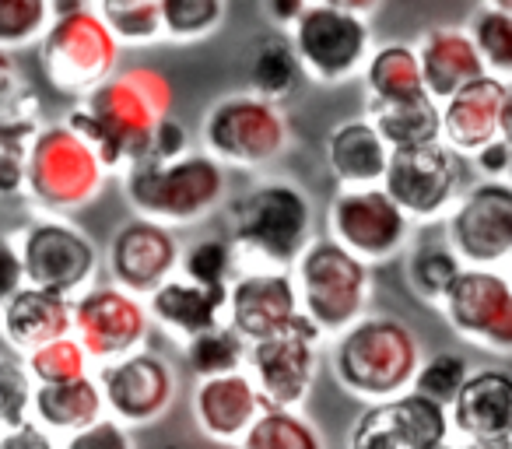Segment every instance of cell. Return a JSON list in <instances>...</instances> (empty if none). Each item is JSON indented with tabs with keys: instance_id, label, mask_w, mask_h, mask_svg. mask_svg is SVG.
I'll list each match as a JSON object with an SVG mask.
<instances>
[{
	"instance_id": "bcb514c9",
	"label": "cell",
	"mask_w": 512,
	"mask_h": 449,
	"mask_svg": "<svg viewBox=\"0 0 512 449\" xmlns=\"http://www.w3.org/2000/svg\"><path fill=\"white\" fill-rule=\"evenodd\" d=\"M25 99H29V85L18 71V60L0 50V116L25 113Z\"/></svg>"
},
{
	"instance_id": "f6af8a7d",
	"label": "cell",
	"mask_w": 512,
	"mask_h": 449,
	"mask_svg": "<svg viewBox=\"0 0 512 449\" xmlns=\"http://www.w3.org/2000/svg\"><path fill=\"white\" fill-rule=\"evenodd\" d=\"M29 285L25 281V264L22 253H18V243L8 236H0V313L15 302V295Z\"/></svg>"
},
{
	"instance_id": "4dcf8cb0",
	"label": "cell",
	"mask_w": 512,
	"mask_h": 449,
	"mask_svg": "<svg viewBox=\"0 0 512 449\" xmlns=\"http://www.w3.org/2000/svg\"><path fill=\"white\" fill-rule=\"evenodd\" d=\"M302 81H306V71H302L299 57H295L292 39L264 36L256 43L253 57H249V92L256 99L281 106V102L299 92Z\"/></svg>"
},
{
	"instance_id": "3957f363",
	"label": "cell",
	"mask_w": 512,
	"mask_h": 449,
	"mask_svg": "<svg viewBox=\"0 0 512 449\" xmlns=\"http://www.w3.org/2000/svg\"><path fill=\"white\" fill-rule=\"evenodd\" d=\"M334 379L351 397L386 404L411 393L421 369V344L397 316H365L334 341Z\"/></svg>"
},
{
	"instance_id": "83f0119b",
	"label": "cell",
	"mask_w": 512,
	"mask_h": 449,
	"mask_svg": "<svg viewBox=\"0 0 512 449\" xmlns=\"http://www.w3.org/2000/svg\"><path fill=\"white\" fill-rule=\"evenodd\" d=\"M362 81H365V109L400 106V102H414L421 95H428L425 78H421L418 50L411 43L376 46L362 71Z\"/></svg>"
},
{
	"instance_id": "ab89813d",
	"label": "cell",
	"mask_w": 512,
	"mask_h": 449,
	"mask_svg": "<svg viewBox=\"0 0 512 449\" xmlns=\"http://www.w3.org/2000/svg\"><path fill=\"white\" fill-rule=\"evenodd\" d=\"M88 362H92V358L85 355L78 337H64V341H53V344H46V348L32 351V355H25V369H29L36 386H60V383H74V379L92 376Z\"/></svg>"
},
{
	"instance_id": "1f68e13d",
	"label": "cell",
	"mask_w": 512,
	"mask_h": 449,
	"mask_svg": "<svg viewBox=\"0 0 512 449\" xmlns=\"http://www.w3.org/2000/svg\"><path fill=\"white\" fill-rule=\"evenodd\" d=\"M463 271L467 267H463V260L456 257L449 243H425L418 250H411V257H407V285H411V292L421 302L439 309Z\"/></svg>"
},
{
	"instance_id": "2e32d148",
	"label": "cell",
	"mask_w": 512,
	"mask_h": 449,
	"mask_svg": "<svg viewBox=\"0 0 512 449\" xmlns=\"http://www.w3.org/2000/svg\"><path fill=\"white\" fill-rule=\"evenodd\" d=\"M442 316L463 341L512 355V285L505 274L467 267L442 302Z\"/></svg>"
},
{
	"instance_id": "f1b7e54d",
	"label": "cell",
	"mask_w": 512,
	"mask_h": 449,
	"mask_svg": "<svg viewBox=\"0 0 512 449\" xmlns=\"http://www.w3.org/2000/svg\"><path fill=\"white\" fill-rule=\"evenodd\" d=\"M102 418H106V397H102L95 376L60 386H36L32 421L43 425L50 435H74Z\"/></svg>"
},
{
	"instance_id": "8d00e7d4",
	"label": "cell",
	"mask_w": 512,
	"mask_h": 449,
	"mask_svg": "<svg viewBox=\"0 0 512 449\" xmlns=\"http://www.w3.org/2000/svg\"><path fill=\"white\" fill-rule=\"evenodd\" d=\"M179 274H183L186 281H193V285H204V288H232V281L242 274L239 253L228 243V236H207L183 250Z\"/></svg>"
},
{
	"instance_id": "ba28073f",
	"label": "cell",
	"mask_w": 512,
	"mask_h": 449,
	"mask_svg": "<svg viewBox=\"0 0 512 449\" xmlns=\"http://www.w3.org/2000/svg\"><path fill=\"white\" fill-rule=\"evenodd\" d=\"M372 4H344L320 0L306 4L302 18L292 25V50L313 85H344L358 78L372 57Z\"/></svg>"
},
{
	"instance_id": "60d3db41",
	"label": "cell",
	"mask_w": 512,
	"mask_h": 449,
	"mask_svg": "<svg viewBox=\"0 0 512 449\" xmlns=\"http://www.w3.org/2000/svg\"><path fill=\"white\" fill-rule=\"evenodd\" d=\"M53 4L46 0H0V50L15 53L46 36Z\"/></svg>"
},
{
	"instance_id": "d590c367",
	"label": "cell",
	"mask_w": 512,
	"mask_h": 449,
	"mask_svg": "<svg viewBox=\"0 0 512 449\" xmlns=\"http://www.w3.org/2000/svg\"><path fill=\"white\" fill-rule=\"evenodd\" d=\"M95 8L120 46H151L165 39L162 0H99Z\"/></svg>"
},
{
	"instance_id": "603a6c76",
	"label": "cell",
	"mask_w": 512,
	"mask_h": 449,
	"mask_svg": "<svg viewBox=\"0 0 512 449\" xmlns=\"http://www.w3.org/2000/svg\"><path fill=\"white\" fill-rule=\"evenodd\" d=\"M414 50H418L425 92L439 106H446L453 95H460L474 81L488 78V67H484L481 53L463 25H435L418 39Z\"/></svg>"
},
{
	"instance_id": "277c9868",
	"label": "cell",
	"mask_w": 512,
	"mask_h": 449,
	"mask_svg": "<svg viewBox=\"0 0 512 449\" xmlns=\"http://www.w3.org/2000/svg\"><path fill=\"white\" fill-rule=\"evenodd\" d=\"M225 165L207 151H190L176 162L141 158L123 172L127 204L134 218L158 221L165 229L193 225L225 200Z\"/></svg>"
},
{
	"instance_id": "ffe728a7",
	"label": "cell",
	"mask_w": 512,
	"mask_h": 449,
	"mask_svg": "<svg viewBox=\"0 0 512 449\" xmlns=\"http://www.w3.org/2000/svg\"><path fill=\"white\" fill-rule=\"evenodd\" d=\"M302 320L292 271H242L228 288V327L246 344L288 334Z\"/></svg>"
},
{
	"instance_id": "484cf974",
	"label": "cell",
	"mask_w": 512,
	"mask_h": 449,
	"mask_svg": "<svg viewBox=\"0 0 512 449\" xmlns=\"http://www.w3.org/2000/svg\"><path fill=\"white\" fill-rule=\"evenodd\" d=\"M148 313L186 348L200 334L228 323V288H204L176 274L148 299Z\"/></svg>"
},
{
	"instance_id": "836d02e7",
	"label": "cell",
	"mask_w": 512,
	"mask_h": 449,
	"mask_svg": "<svg viewBox=\"0 0 512 449\" xmlns=\"http://www.w3.org/2000/svg\"><path fill=\"white\" fill-rule=\"evenodd\" d=\"M239 449H327V442L302 411L267 407L239 442Z\"/></svg>"
},
{
	"instance_id": "7bdbcfd3",
	"label": "cell",
	"mask_w": 512,
	"mask_h": 449,
	"mask_svg": "<svg viewBox=\"0 0 512 449\" xmlns=\"http://www.w3.org/2000/svg\"><path fill=\"white\" fill-rule=\"evenodd\" d=\"M32 397H36V383H32L25 362L0 355V432L29 425Z\"/></svg>"
},
{
	"instance_id": "ac0fdd59",
	"label": "cell",
	"mask_w": 512,
	"mask_h": 449,
	"mask_svg": "<svg viewBox=\"0 0 512 449\" xmlns=\"http://www.w3.org/2000/svg\"><path fill=\"white\" fill-rule=\"evenodd\" d=\"M95 383L106 397V411L127 428L151 425L176 400V372L165 358L151 351H137L120 362L99 365Z\"/></svg>"
},
{
	"instance_id": "4fadbf2b",
	"label": "cell",
	"mask_w": 512,
	"mask_h": 449,
	"mask_svg": "<svg viewBox=\"0 0 512 449\" xmlns=\"http://www.w3.org/2000/svg\"><path fill=\"white\" fill-rule=\"evenodd\" d=\"M446 243L463 267L495 271L505 260L512 264V186L491 179L467 186L446 218Z\"/></svg>"
},
{
	"instance_id": "f907efd6",
	"label": "cell",
	"mask_w": 512,
	"mask_h": 449,
	"mask_svg": "<svg viewBox=\"0 0 512 449\" xmlns=\"http://www.w3.org/2000/svg\"><path fill=\"white\" fill-rule=\"evenodd\" d=\"M498 137L505 144H512V85L505 92V102H502V123H498Z\"/></svg>"
},
{
	"instance_id": "f5cc1de1",
	"label": "cell",
	"mask_w": 512,
	"mask_h": 449,
	"mask_svg": "<svg viewBox=\"0 0 512 449\" xmlns=\"http://www.w3.org/2000/svg\"><path fill=\"white\" fill-rule=\"evenodd\" d=\"M439 449H460V446H453V439H449L446 446H439Z\"/></svg>"
},
{
	"instance_id": "d6986e66",
	"label": "cell",
	"mask_w": 512,
	"mask_h": 449,
	"mask_svg": "<svg viewBox=\"0 0 512 449\" xmlns=\"http://www.w3.org/2000/svg\"><path fill=\"white\" fill-rule=\"evenodd\" d=\"M179 260H183V246H179L176 232L158 225V221H123L109 243L113 285H120L123 292L137 295V299H151L165 281L176 278Z\"/></svg>"
},
{
	"instance_id": "e0dca14e",
	"label": "cell",
	"mask_w": 512,
	"mask_h": 449,
	"mask_svg": "<svg viewBox=\"0 0 512 449\" xmlns=\"http://www.w3.org/2000/svg\"><path fill=\"white\" fill-rule=\"evenodd\" d=\"M449 439L453 421L446 407L411 390L386 404H372L351 428L348 449H439Z\"/></svg>"
},
{
	"instance_id": "e575fe53",
	"label": "cell",
	"mask_w": 512,
	"mask_h": 449,
	"mask_svg": "<svg viewBox=\"0 0 512 449\" xmlns=\"http://www.w3.org/2000/svg\"><path fill=\"white\" fill-rule=\"evenodd\" d=\"M186 362H190L193 376L200 379H218V376H232V372H246L249 362V344L235 334L228 323L200 334L197 341L186 344Z\"/></svg>"
},
{
	"instance_id": "6da1fadb",
	"label": "cell",
	"mask_w": 512,
	"mask_h": 449,
	"mask_svg": "<svg viewBox=\"0 0 512 449\" xmlns=\"http://www.w3.org/2000/svg\"><path fill=\"white\" fill-rule=\"evenodd\" d=\"M169 109V78L155 67H127L78 102L64 123L99 151L109 172H127L134 162L148 158L158 127L169 120Z\"/></svg>"
},
{
	"instance_id": "b9f144b4",
	"label": "cell",
	"mask_w": 512,
	"mask_h": 449,
	"mask_svg": "<svg viewBox=\"0 0 512 449\" xmlns=\"http://www.w3.org/2000/svg\"><path fill=\"white\" fill-rule=\"evenodd\" d=\"M36 130L39 127L25 113L0 116V197H15L25 190V155Z\"/></svg>"
},
{
	"instance_id": "5b68a950",
	"label": "cell",
	"mask_w": 512,
	"mask_h": 449,
	"mask_svg": "<svg viewBox=\"0 0 512 449\" xmlns=\"http://www.w3.org/2000/svg\"><path fill=\"white\" fill-rule=\"evenodd\" d=\"M39 67L57 95L85 102L120 67V43L95 4H53V22L39 39Z\"/></svg>"
},
{
	"instance_id": "4316f807",
	"label": "cell",
	"mask_w": 512,
	"mask_h": 449,
	"mask_svg": "<svg viewBox=\"0 0 512 449\" xmlns=\"http://www.w3.org/2000/svg\"><path fill=\"white\" fill-rule=\"evenodd\" d=\"M0 334L18 355H32L46 344L74 337V302L25 285L15 302L0 313Z\"/></svg>"
},
{
	"instance_id": "ee69618b",
	"label": "cell",
	"mask_w": 512,
	"mask_h": 449,
	"mask_svg": "<svg viewBox=\"0 0 512 449\" xmlns=\"http://www.w3.org/2000/svg\"><path fill=\"white\" fill-rule=\"evenodd\" d=\"M60 449H137L134 446V435L123 421L116 418H102L95 425L81 428V432L67 435L64 446Z\"/></svg>"
},
{
	"instance_id": "9a60e30c",
	"label": "cell",
	"mask_w": 512,
	"mask_h": 449,
	"mask_svg": "<svg viewBox=\"0 0 512 449\" xmlns=\"http://www.w3.org/2000/svg\"><path fill=\"white\" fill-rule=\"evenodd\" d=\"M320 341L323 334L302 316L288 334L249 344L246 372L253 376L256 390H260L267 407L299 411L306 404L316 379V362H320V355H316Z\"/></svg>"
},
{
	"instance_id": "f546056e",
	"label": "cell",
	"mask_w": 512,
	"mask_h": 449,
	"mask_svg": "<svg viewBox=\"0 0 512 449\" xmlns=\"http://www.w3.org/2000/svg\"><path fill=\"white\" fill-rule=\"evenodd\" d=\"M365 116L379 130V137L390 144V151L421 148V144L442 141V106L432 95H421L414 102H400V106L365 109Z\"/></svg>"
},
{
	"instance_id": "d4e9b609",
	"label": "cell",
	"mask_w": 512,
	"mask_h": 449,
	"mask_svg": "<svg viewBox=\"0 0 512 449\" xmlns=\"http://www.w3.org/2000/svg\"><path fill=\"white\" fill-rule=\"evenodd\" d=\"M390 144L379 137L369 116L341 120L327 134V169L341 190H369L383 186L390 169Z\"/></svg>"
},
{
	"instance_id": "52a82bcc",
	"label": "cell",
	"mask_w": 512,
	"mask_h": 449,
	"mask_svg": "<svg viewBox=\"0 0 512 449\" xmlns=\"http://www.w3.org/2000/svg\"><path fill=\"white\" fill-rule=\"evenodd\" d=\"M292 278L299 288L302 316L323 337H341L369 316L365 309L372 299V267L341 250L334 239H313Z\"/></svg>"
},
{
	"instance_id": "cb8c5ba5",
	"label": "cell",
	"mask_w": 512,
	"mask_h": 449,
	"mask_svg": "<svg viewBox=\"0 0 512 449\" xmlns=\"http://www.w3.org/2000/svg\"><path fill=\"white\" fill-rule=\"evenodd\" d=\"M509 85L498 78H481L470 88L442 106V144L453 148L460 158H474L481 148L498 141V123H502V102Z\"/></svg>"
},
{
	"instance_id": "11a10c76",
	"label": "cell",
	"mask_w": 512,
	"mask_h": 449,
	"mask_svg": "<svg viewBox=\"0 0 512 449\" xmlns=\"http://www.w3.org/2000/svg\"><path fill=\"white\" fill-rule=\"evenodd\" d=\"M0 435H4V432H0Z\"/></svg>"
},
{
	"instance_id": "d6a6232c",
	"label": "cell",
	"mask_w": 512,
	"mask_h": 449,
	"mask_svg": "<svg viewBox=\"0 0 512 449\" xmlns=\"http://www.w3.org/2000/svg\"><path fill=\"white\" fill-rule=\"evenodd\" d=\"M467 32L491 78L512 85V11L505 8V0L481 4L470 18Z\"/></svg>"
},
{
	"instance_id": "9c48e42d",
	"label": "cell",
	"mask_w": 512,
	"mask_h": 449,
	"mask_svg": "<svg viewBox=\"0 0 512 449\" xmlns=\"http://www.w3.org/2000/svg\"><path fill=\"white\" fill-rule=\"evenodd\" d=\"M204 151L232 169H267L292 144L288 116L274 102L256 99L253 92L225 95L204 116Z\"/></svg>"
},
{
	"instance_id": "5bb4252c",
	"label": "cell",
	"mask_w": 512,
	"mask_h": 449,
	"mask_svg": "<svg viewBox=\"0 0 512 449\" xmlns=\"http://www.w3.org/2000/svg\"><path fill=\"white\" fill-rule=\"evenodd\" d=\"M151 330L148 302L120 285H92L74 299V337L99 365L144 351Z\"/></svg>"
},
{
	"instance_id": "30bf717a",
	"label": "cell",
	"mask_w": 512,
	"mask_h": 449,
	"mask_svg": "<svg viewBox=\"0 0 512 449\" xmlns=\"http://www.w3.org/2000/svg\"><path fill=\"white\" fill-rule=\"evenodd\" d=\"M15 243L25 264V281L32 288L74 302L92 288L95 274H99V246L85 229H78L67 218H57V214L32 218Z\"/></svg>"
},
{
	"instance_id": "c3c4849f",
	"label": "cell",
	"mask_w": 512,
	"mask_h": 449,
	"mask_svg": "<svg viewBox=\"0 0 512 449\" xmlns=\"http://www.w3.org/2000/svg\"><path fill=\"white\" fill-rule=\"evenodd\" d=\"M474 165L484 179H491V183H505V179H509V169H512V144H505L502 137H498V141H491L488 148L477 151Z\"/></svg>"
},
{
	"instance_id": "74e56055",
	"label": "cell",
	"mask_w": 512,
	"mask_h": 449,
	"mask_svg": "<svg viewBox=\"0 0 512 449\" xmlns=\"http://www.w3.org/2000/svg\"><path fill=\"white\" fill-rule=\"evenodd\" d=\"M228 8L221 0H162L165 39L172 43H200L225 25Z\"/></svg>"
},
{
	"instance_id": "8992f818",
	"label": "cell",
	"mask_w": 512,
	"mask_h": 449,
	"mask_svg": "<svg viewBox=\"0 0 512 449\" xmlns=\"http://www.w3.org/2000/svg\"><path fill=\"white\" fill-rule=\"evenodd\" d=\"M106 162L99 151L67 123H46L36 130L25 155V190L46 214H74L99 197L106 183Z\"/></svg>"
},
{
	"instance_id": "681fc988",
	"label": "cell",
	"mask_w": 512,
	"mask_h": 449,
	"mask_svg": "<svg viewBox=\"0 0 512 449\" xmlns=\"http://www.w3.org/2000/svg\"><path fill=\"white\" fill-rule=\"evenodd\" d=\"M0 449H60V446L53 442V435L43 425L29 421V425L11 428V432L0 435Z\"/></svg>"
},
{
	"instance_id": "f35d334b",
	"label": "cell",
	"mask_w": 512,
	"mask_h": 449,
	"mask_svg": "<svg viewBox=\"0 0 512 449\" xmlns=\"http://www.w3.org/2000/svg\"><path fill=\"white\" fill-rule=\"evenodd\" d=\"M470 376H474V369H470V362L460 355V351H435L432 358L421 362L411 390L418 393V397L435 400V404L449 411Z\"/></svg>"
},
{
	"instance_id": "db71d44e",
	"label": "cell",
	"mask_w": 512,
	"mask_h": 449,
	"mask_svg": "<svg viewBox=\"0 0 512 449\" xmlns=\"http://www.w3.org/2000/svg\"><path fill=\"white\" fill-rule=\"evenodd\" d=\"M505 278H509V285H512V264H509V274H505Z\"/></svg>"
},
{
	"instance_id": "7dc6e473",
	"label": "cell",
	"mask_w": 512,
	"mask_h": 449,
	"mask_svg": "<svg viewBox=\"0 0 512 449\" xmlns=\"http://www.w3.org/2000/svg\"><path fill=\"white\" fill-rule=\"evenodd\" d=\"M190 134H186V127L179 120H165L162 127H158L155 141H151V151L148 158H155V162H176V158L190 155Z\"/></svg>"
},
{
	"instance_id": "7c38bea8",
	"label": "cell",
	"mask_w": 512,
	"mask_h": 449,
	"mask_svg": "<svg viewBox=\"0 0 512 449\" xmlns=\"http://www.w3.org/2000/svg\"><path fill=\"white\" fill-rule=\"evenodd\" d=\"M327 239L372 267L404 250L411 239V218L393 204L383 186L337 190L327 207Z\"/></svg>"
},
{
	"instance_id": "8fae6325",
	"label": "cell",
	"mask_w": 512,
	"mask_h": 449,
	"mask_svg": "<svg viewBox=\"0 0 512 449\" xmlns=\"http://www.w3.org/2000/svg\"><path fill=\"white\" fill-rule=\"evenodd\" d=\"M463 186V158L446 144H421V148H404L390 155L383 190L400 211L411 218V225H428V221L449 218L460 204Z\"/></svg>"
},
{
	"instance_id": "7a4b0ae2",
	"label": "cell",
	"mask_w": 512,
	"mask_h": 449,
	"mask_svg": "<svg viewBox=\"0 0 512 449\" xmlns=\"http://www.w3.org/2000/svg\"><path fill=\"white\" fill-rule=\"evenodd\" d=\"M228 243L246 271H295L313 243V200L292 179H267L228 204Z\"/></svg>"
},
{
	"instance_id": "7402d4cb",
	"label": "cell",
	"mask_w": 512,
	"mask_h": 449,
	"mask_svg": "<svg viewBox=\"0 0 512 449\" xmlns=\"http://www.w3.org/2000/svg\"><path fill=\"white\" fill-rule=\"evenodd\" d=\"M449 421L463 442H512V372L474 369L449 407Z\"/></svg>"
},
{
	"instance_id": "816d5d0a",
	"label": "cell",
	"mask_w": 512,
	"mask_h": 449,
	"mask_svg": "<svg viewBox=\"0 0 512 449\" xmlns=\"http://www.w3.org/2000/svg\"><path fill=\"white\" fill-rule=\"evenodd\" d=\"M460 449H512V442H463Z\"/></svg>"
},
{
	"instance_id": "44dd1931",
	"label": "cell",
	"mask_w": 512,
	"mask_h": 449,
	"mask_svg": "<svg viewBox=\"0 0 512 449\" xmlns=\"http://www.w3.org/2000/svg\"><path fill=\"white\" fill-rule=\"evenodd\" d=\"M190 404H193L197 428L207 439L235 442V446L246 439V432L256 425V418L267 411L264 397H260V390H256L249 372L200 379Z\"/></svg>"
}]
</instances>
